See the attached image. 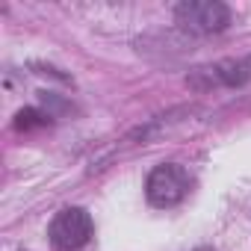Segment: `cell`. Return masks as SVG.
<instances>
[{"label": "cell", "instance_id": "obj_1", "mask_svg": "<svg viewBox=\"0 0 251 251\" xmlns=\"http://www.w3.org/2000/svg\"><path fill=\"white\" fill-rule=\"evenodd\" d=\"M189 172L177 163H163L148 175L145 183V195L154 207H175L186 198L189 192Z\"/></svg>", "mask_w": 251, "mask_h": 251}, {"label": "cell", "instance_id": "obj_2", "mask_svg": "<svg viewBox=\"0 0 251 251\" xmlns=\"http://www.w3.org/2000/svg\"><path fill=\"white\" fill-rule=\"evenodd\" d=\"M92 236V216L83 207H65L50 222V245L56 251H77Z\"/></svg>", "mask_w": 251, "mask_h": 251}, {"label": "cell", "instance_id": "obj_3", "mask_svg": "<svg viewBox=\"0 0 251 251\" xmlns=\"http://www.w3.org/2000/svg\"><path fill=\"white\" fill-rule=\"evenodd\" d=\"M175 18L180 27L192 30V33H219L230 24V12L225 3L216 0H189L175 9Z\"/></svg>", "mask_w": 251, "mask_h": 251}, {"label": "cell", "instance_id": "obj_4", "mask_svg": "<svg viewBox=\"0 0 251 251\" xmlns=\"http://www.w3.org/2000/svg\"><path fill=\"white\" fill-rule=\"evenodd\" d=\"M45 121H48V118H45L42 112H36V109H21L18 118H15V127L30 130V127H39V124H45Z\"/></svg>", "mask_w": 251, "mask_h": 251}, {"label": "cell", "instance_id": "obj_5", "mask_svg": "<svg viewBox=\"0 0 251 251\" xmlns=\"http://www.w3.org/2000/svg\"><path fill=\"white\" fill-rule=\"evenodd\" d=\"M198 251H210V248H198Z\"/></svg>", "mask_w": 251, "mask_h": 251}]
</instances>
